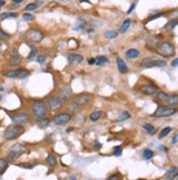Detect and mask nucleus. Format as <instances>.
<instances>
[{
  "label": "nucleus",
  "instance_id": "obj_14",
  "mask_svg": "<svg viewBox=\"0 0 178 180\" xmlns=\"http://www.w3.org/2000/svg\"><path fill=\"white\" fill-rule=\"evenodd\" d=\"M91 95L88 94V93H82V94H79L74 97V102L79 105L83 106V105H86L91 102Z\"/></svg>",
  "mask_w": 178,
  "mask_h": 180
},
{
  "label": "nucleus",
  "instance_id": "obj_32",
  "mask_svg": "<svg viewBox=\"0 0 178 180\" xmlns=\"http://www.w3.org/2000/svg\"><path fill=\"white\" fill-rule=\"evenodd\" d=\"M130 118V114H129L128 112H122L121 114L119 115L118 119H117V121H124V120H127Z\"/></svg>",
  "mask_w": 178,
  "mask_h": 180
},
{
  "label": "nucleus",
  "instance_id": "obj_10",
  "mask_svg": "<svg viewBox=\"0 0 178 180\" xmlns=\"http://www.w3.org/2000/svg\"><path fill=\"white\" fill-rule=\"evenodd\" d=\"M26 38L31 42H34V43H39V42L43 41L44 38V33L42 31L37 30V28H31L26 32L25 34Z\"/></svg>",
  "mask_w": 178,
  "mask_h": 180
},
{
  "label": "nucleus",
  "instance_id": "obj_46",
  "mask_svg": "<svg viewBox=\"0 0 178 180\" xmlns=\"http://www.w3.org/2000/svg\"><path fill=\"white\" fill-rule=\"evenodd\" d=\"M12 2L14 4H19V3H21V2H23V0H12Z\"/></svg>",
  "mask_w": 178,
  "mask_h": 180
},
{
  "label": "nucleus",
  "instance_id": "obj_1",
  "mask_svg": "<svg viewBox=\"0 0 178 180\" xmlns=\"http://www.w3.org/2000/svg\"><path fill=\"white\" fill-rule=\"evenodd\" d=\"M155 52L157 55L164 57V58H170V57L175 56L176 54L175 46L170 42H162V43L157 44L155 47Z\"/></svg>",
  "mask_w": 178,
  "mask_h": 180
},
{
  "label": "nucleus",
  "instance_id": "obj_31",
  "mask_svg": "<svg viewBox=\"0 0 178 180\" xmlns=\"http://www.w3.org/2000/svg\"><path fill=\"white\" fill-rule=\"evenodd\" d=\"M117 36H118V33L115 32V31H107V32H105V37L108 39L116 38Z\"/></svg>",
  "mask_w": 178,
  "mask_h": 180
},
{
  "label": "nucleus",
  "instance_id": "obj_3",
  "mask_svg": "<svg viewBox=\"0 0 178 180\" xmlns=\"http://www.w3.org/2000/svg\"><path fill=\"white\" fill-rule=\"evenodd\" d=\"M156 99L161 103L165 104L167 106H170V107H176L178 106V95L177 94H173L170 95L165 92H159L156 94Z\"/></svg>",
  "mask_w": 178,
  "mask_h": 180
},
{
  "label": "nucleus",
  "instance_id": "obj_49",
  "mask_svg": "<svg viewBox=\"0 0 178 180\" xmlns=\"http://www.w3.org/2000/svg\"><path fill=\"white\" fill-rule=\"evenodd\" d=\"M81 1H88V0H81Z\"/></svg>",
  "mask_w": 178,
  "mask_h": 180
},
{
  "label": "nucleus",
  "instance_id": "obj_37",
  "mask_svg": "<svg viewBox=\"0 0 178 180\" xmlns=\"http://www.w3.org/2000/svg\"><path fill=\"white\" fill-rule=\"evenodd\" d=\"M46 59H47V55L42 54V55H39V56L37 57L36 61L38 62V63H43V62H45V61H46Z\"/></svg>",
  "mask_w": 178,
  "mask_h": 180
},
{
  "label": "nucleus",
  "instance_id": "obj_4",
  "mask_svg": "<svg viewBox=\"0 0 178 180\" xmlns=\"http://www.w3.org/2000/svg\"><path fill=\"white\" fill-rule=\"evenodd\" d=\"M177 112V109L175 107H170V106H159L154 112L152 114V117L155 118H165V117H170Z\"/></svg>",
  "mask_w": 178,
  "mask_h": 180
},
{
  "label": "nucleus",
  "instance_id": "obj_16",
  "mask_svg": "<svg viewBox=\"0 0 178 180\" xmlns=\"http://www.w3.org/2000/svg\"><path fill=\"white\" fill-rule=\"evenodd\" d=\"M83 57L79 54H70L68 56V60L71 64H79L83 61Z\"/></svg>",
  "mask_w": 178,
  "mask_h": 180
},
{
  "label": "nucleus",
  "instance_id": "obj_45",
  "mask_svg": "<svg viewBox=\"0 0 178 180\" xmlns=\"http://www.w3.org/2000/svg\"><path fill=\"white\" fill-rule=\"evenodd\" d=\"M95 62H96V59H95V58H91V59H89V63H90V64H94Z\"/></svg>",
  "mask_w": 178,
  "mask_h": 180
},
{
  "label": "nucleus",
  "instance_id": "obj_5",
  "mask_svg": "<svg viewBox=\"0 0 178 180\" xmlns=\"http://www.w3.org/2000/svg\"><path fill=\"white\" fill-rule=\"evenodd\" d=\"M166 66V61L163 59H155V58H145L142 60L141 67L144 69H150V68H163Z\"/></svg>",
  "mask_w": 178,
  "mask_h": 180
},
{
  "label": "nucleus",
  "instance_id": "obj_9",
  "mask_svg": "<svg viewBox=\"0 0 178 180\" xmlns=\"http://www.w3.org/2000/svg\"><path fill=\"white\" fill-rule=\"evenodd\" d=\"M10 118L12 120L13 123L17 124H21V126H24V124L28 123L30 122V116L25 112H15V114H11Z\"/></svg>",
  "mask_w": 178,
  "mask_h": 180
},
{
  "label": "nucleus",
  "instance_id": "obj_22",
  "mask_svg": "<svg viewBox=\"0 0 178 180\" xmlns=\"http://www.w3.org/2000/svg\"><path fill=\"white\" fill-rule=\"evenodd\" d=\"M142 156H143V158L145 159V161H148V159H151L154 156V152H153L152 150H150V148H145V150L143 151V153H142Z\"/></svg>",
  "mask_w": 178,
  "mask_h": 180
},
{
  "label": "nucleus",
  "instance_id": "obj_43",
  "mask_svg": "<svg viewBox=\"0 0 178 180\" xmlns=\"http://www.w3.org/2000/svg\"><path fill=\"white\" fill-rule=\"evenodd\" d=\"M119 178H120V175H119V174H117V175H113V176L108 177V179H109V180H113V179H119Z\"/></svg>",
  "mask_w": 178,
  "mask_h": 180
},
{
  "label": "nucleus",
  "instance_id": "obj_8",
  "mask_svg": "<svg viewBox=\"0 0 178 180\" xmlns=\"http://www.w3.org/2000/svg\"><path fill=\"white\" fill-rule=\"evenodd\" d=\"M24 152H25L24 146L20 145V144H15V145H13L12 148H11V150L8 152L7 157H8L9 161L13 162V161H15L17 158H19V157L21 156Z\"/></svg>",
  "mask_w": 178,
  "mask_h": 180
},
{
  "label": "nucleus",
  "instance_id": "obj_42",
  "mask_svg": "<svg viewBox=\"0 0 178 180\" xmlns=\"http://www.w3.org/2000/svg\"><path fill=\"white\" fill-rule=\"evenodd\" d=\"M177 142H178V133L174 135V138H173V140H172V144H176Z\"/></svg>",
  "mask_w": 178,
  "mask_h": 180
},
{
  "label": "nucleus",
  "instance_id": "obj_26",
  "mask_svg": "<svg viewBox=\"0 0 178 180\" xmlns=\"http://www.w3.org/2000/svg\"><path fill=\"white\" fill-rule=\"evenodd\" d=\"M8 166H9V164L6 159L0 158V175H2L7 169H8Z\"/></svg>",
  "mask_w": 178,
  "mask_h": 180
},
{
  "label": "nucleus",
  "instance_id": "obj_27",
  "mask_svg": "<svg viewBox=\"0 0 178 180\" xmlns=\"http://www.w3.org/2000/svg\"><path fill=\"white\" fill-rule=\"evenodd\" d=\"M130 24H131V20L130 19H127L126 21H124V23L121 24V26H120V28H119V32L120 33H125L129 28Z\"/></svg>",
  "mask_w": 178,
  "mask_h": 180
},
{
  "label": "nucleus",
  "instance_id": "obj_44",
  "mask_svg": "<svg viewBox=\"0 0 178 180\" xmlns=\"http://www.w3.org/2000/svg\"><path fill=\"white\" fill-rule=\"evenodd\" d=\"M172 67H178V58L174 59L172 61Z\"/></svg>",
  "mask_w": 178,
  "mask_h": 180
},
{
  "label": "nucleus",
  "instance_id": "obj_23",
  "mask_svg": "<svg viewBox=\"0 0 178 180\" xmlns=\"http://www.w3.org/2000/svg\"><path fill=\"white\" fill-rule=\"evenodd\" d=\"M101 116H102V112H101V110H95V112H91L90 120H91V121H93V122H95V121H97V120L101 118Z\"/></svg>",
  "mask_w": 178,
  "mask_h": 180
},
{
  "label": "nucleus",
  "instance_id": "obj_38",
  "mask_svg": "<svg viewBox=\"0 0 178 180\" xmlns=\"http://www.w3.org/2000/svg\"><path fill=\"white\" fill-rule=\"evenodd\" d=\"M80 108H81V105L77 104L75 102H74V103H71V104H70V109L73 110V112H75V110L80 109Z\"/></svg>",
  "mask_w": 178,
  "mask_h": 180
},
{
  "label": "nucleus",
  "instance_id": "obj_2",
  "mask_svg": "<svg viewBox=\"0 0 178 180\" xmlns=\"http://www.w3.org/2000/svg\"><path fill=\"white\" fill-rule=\"evenodd\" d=\"M23 132H24L23 126L13 123V124H11V126H9L8 128L4 130L3 138L7 140V141H11V140L18 139V138H19Z\"/></svg>",
  "mask_w": 178,
  "mask_h": 180
},
{
  "label": "nucleus",
  "instance_id": "obj_28",
  "mask_svg": "<svg viewBox=\"0 0 178 180\" xmlns=\"http://www.w3.org/2000/svg\"><path fill=\"white\" fill-rule=\"evenodd\" d=\"M143 129H144V131H145V132L149 133V134H153V133L156 132V129H155V127L152 126V124H150V123H145V124H144Z\"/></svg>",
  "mask_w": 178,
  "mask_h": 180
},
{
  "label": "nucleus",
  "instance_id": "obj_13",
  "mask_svg": "<svg viewBox=\"0 0 178 180\" xmlns=\"http://www.w3.org/2000/svg\"><path fill=\"white\" fill-rule=\"evenodd\" d=\"M140 92L144 95L151 96V95H154L157 93V86L154 84H144V85L140 86Z\"/></svg>",
  "mask_w": 178,
  "mask_h": 180
},
{
  "label": "nucleus",
  "instance_id": "obj_21",
  "mask_svg": "<svg viewBox=\"0 0 178 180\" xmlns=\"http://www.w3.org/2000/svg\"><path fill=\"white\" fill-rule=\"evenodd\" d=\"M36 123L39 128H46V127L49 124V119L45 118V117H43V118H37Z\"/></svg>",
  "mask_w": 178,
  "mask_h": 180
},
{
  "label": "nucleus",
  "instance_id": "obj_12",
  "mask_svg": "<svg viewBox=\"0 0 178 180\" xmlns=\"http://www.w3.org/2000/svg\"><path fill=\"white\" fill-rule=\"evenodd\" d=\"M71 115L68 114V112H61V114H58L54 117V122L57 124V126H64L67 124L69 121L71 120Z\"/></svg>",
  "mask_w": 178,
  "mask_h": 180
},
{
  "label": "nucleus",
  "instance_id": "obj_39",
  "mask_svg": "<svg viewBox=\"0 0 178 180\" xmlns=\"http://www.w3.org/2000/svg\"><path fill=\"white\" fill-rule=\"evenodd\" d=\"M121 154H122V148L120 146H116L114 148V155L115 156H120Z\"/></svg>",
  "mask_w": 178,
  "mask_h": 180
},
{
  "label": "nucleus",
  "instance_id": "obj_6",
  "mask_svg": "<svg viewBox=\"0 0 178 180\" xmlns=\"http://www.w3.org/2000/svg\"><path fill=\"white\" fill-rule=\"evenodd\" d=\"M32 112L36 118H43L48 112V107L44 102H34L32 105Z\"/></svg>",
  "mask_w": 178,
  "mask_h": 180
},
{
  "label": "nucleus",
  "instance_id": "obj_19",
  "mask_svg": "<svg viewBox=\"0 0 178 180\" xmlns=\"http://www.w3.org/2000/svg\"><path fill=\"white\" fill-rule=\"evenodd\" d=\"M140 55V52L135 48H131V49L127 50L126 52V57L129 59H133V58H137L138 56Z\"/></svg>",
  "mask_w": 178,
  "mask_h": 180
},
{
  "label": "nucleus",
  "instance_id": "obj_11",
  "mask_svg": "<svg viewBox=\"0 0 178 180\" xmlns=\"http://www.w3.org/2000/svg\"><path fill=\"white\" fill-rule=\"evenodd\" d=\"M47 107L53 112L59 110L62 107V99L58 96H50L47 99Z\"/></svg>",
  "mask_w": 178,
  "mask_h": 180
},
{
  "label": "nucleus",
  "instance_id": "obj_24",
  "mask_svg": "<svg viewBox=\"0 0 178 180\" xmlns=\"http://www.w3.org/2000/svg\"><path fill=\"white\" fill-rule=\"evenodd\" d=\"M18 13L15 12H4L0 14V21H3L6 19H9V18H17Z\"/></svg>",
  "mask_w": 178,
  "mask_h": 180
},
{
  "label": "nucleus",
  "instance_id": "obj_48",
  "mask_svg": "<svg viewBox=\"0 0 178 180\" xmlns=\"http://www.w3.org/2000/svg\"><path fill=\"white\" fill-rule=\"evenodd\" d=\"M1 91H3V88H2V86H0V92H1Z\"/></svg>",
  "mask_w": 178,
  "mask_h": 180
},
{
  "label": "nucleus",
  "instance_id": "obj_25",
  "mask_svg": "<svg viewBox=\"0 0 178 180\" xmlns=\"http://www.w3.org/2000/svg\"><path fill=\"white\" fill-rule=\"evenodd\" d=\"M172 130H173L172 127H165L164 129H162V131L160 132V134H159V139H163V138H165L166 135L170 134Z\"/></svg>",
  "mask_w": 178,
  "mask_h": 180
},
{
  "label": "nucleus",
  "instance_id": "obj_34",
  "mask_svg": "<svg viewBox=\"0 0 178 180\" xmlns=\"http://www.w3.org/2000/svg\"><path fill=\"white\" fill-rule=\"evenodd\" d=\"M36 52H37V48L34 47V46H31V52H30V54H28V60H32L35 57Z\"/></svg>",
  "mask_w": 178,
  "mask_h": 180
},
{
  "label": "nucleus",
  "instance_id": "obj_35",
  "mask_svg": "<svg viewBox=\"0 0 178 180\" xmlns=\"http://www.w3.org/2000/svg\"><path fill=\"white\" fill-rule=\"evenodd\" d=\"M9 38H10V35L4 32L2 28H0V39H2V41H8Z\"/></svg>",
  "mask_w": 178,
  "mask_h": 180
},
{
  "label": "nucleus",
  "instance_id": "obj_36",
  "mask_svg": "<svg viewBox=\"0 0 178 180\" xmlns=\"http://www.w3.org/2000/svg\"><path fill=\"white\" fill-rule=\"evenodd\" d=\"M22 18H23L24 21H33L34 20V15L31 14V13H23Z\"/></svg>",
  "mask_w": 178,
  "mask_h": 180
},
{
  "label": "nucleus",
  "instance_id": "obj_30",
  "mask_svg": "<svg viewBox=\"0 0 178 180\" xmlns=\"http://www.w3.org/2000/svg\"><path fill=\"white\" fill-rule=\"evenodd\" d=\"M95 59H96V62H95V63H96L97 66H101V64L107 63L108 62L107 57H105V56H97Z\"/></svg>",
  "mask_w": 178,
  "mask_h": 180
},
{
  "label": "nucleus",
  "instance_id": "obj_7",
  "mask_svg": "<svg viewBox=\"0 0 178 180\" xmlns=\"http://www.w3.org/2000/svg\"><path fill=\"white\" fill-rule=\"evenodd\" d=\"M30 74L31 72L26 69H14V70H9L4 73V75L10 79H24Z\"/></svg>",
  "mask_w": 178,
  "mask_h": 180
},
{
  "label": "nucleus",
  "instance_id": "obj_15",
  "mask_svg": "<svg viewBox=\"0 0 178 180\" xmlns=\"http://www.w3.org/2000/svg\"><path fill=\"white\" fill-rule=\"evenodd\" d=\"M178 175V167L177 166H172L170 168H168L166 172L164 178L165 179H175Z\"/></svg>",
  "mask_w": 178,
  "mask_h": 180
},
{
  "label": "nucleus",
  "instance_id": "obj_40",
  "mask_svg": "<svg viewBox=\"0 0 178 180\" xmlns=\"http://www.w3.org/2000/svg\"><path fill=\"white\" fill-rule=\"evenodd\" d=\"M162 15H164V13H159V14H155V15H153V17H150V18H149L148 21H152V20L157 19V18L162 17Z\"/></svg>",
  "mask_w": 178,
  "mask_h": 180
},
{
  "label": "nucleus",
  "instance_id": "obj_17",
  "mask_svg": "<svg viewBox=\"0 0 178 180\" xmlns=\"http://www.w3.org/2000/svg\"><path fill=\"white\" fill-rule=\"evenodd\" d=\"M21 61H22L21 56H20L19 52H18L17 50H14V52H13V54H12V56H11L9 63H10L11 66H18V64L21 63Z\"/></svg>",
  "mask_w": 178,
  "mask_h": 180
},
{
  "label": "nucleus",
  "instance_id": "obj_41",
  "mask_svg": "<svg viewBox=\"0 0 178 180\" xmlns=\"http://www.w3.org/2000/svg\"><path fill=\"white\" fill-rule=\"evenodd\" d=\"M135 2H133V3L130 6V8H129V10L127 11V14H130V13L133 11V9H135Z\"/></svg>",
  "mask_w": 178,
  "mask_h": 180
},
{
  "label": "nucleus",
  "instance_id": "obj_47",
  "mask_svg": "<svg viewBox=\"0 0 178 180\" xmlns=\"http://www.w3.org/2000/svg\"><path fill=\"white\" fill-rule=\"evenodd\" d=\"M4 4H6V1H4V0H0V9H1Z\"/></svg>",
  "mask_w": 178,
  "mask_h": 180
},
{
  "label": "nucleus",
  "instance_id": "obj_18",
  "mask_svg": "<svg viewBox=\"0 0 178 180\" xmlns=\"http://www.w3.org/2000/svg\"><path fill=\"white\" fill-rule=\"evenodd\" d=\"M116 63H117V67H118V70H119L120 73H127V72H128V67H127L126 62H125L121 58H117L116 59Z\"/></svg>",
  "mask_w": 178,
  "mask_h": 180
},
{
  "label": "nucleus",
  "instance_id": "obj_33",
  "mask_svg": "<svg viewBox=\"0 0 178 180\" xmlns=\"http://www.w3.org/2000/svg\"><path fill=\"white\" fill-rule=\"evenodd\" d=\"M37 7H38V3H37V2H32V3H28V6L25 7V11H33V10H36Z\"/></svg>",
  "mask_w": 178,
  "mask_h": 180
},
{
  "label": "nucleus",
  "instance_id": "obj_29",
  "mask_svg": "<svg viewBox=\"0 0 178 180\" xmlns=\"http://www.w3.org/2000/svg\"><path fill=\"white\" fill-rule=\"evenodd\" d=\"M177 25H178V20H172V21H170L165 26H164V30H166V31L173 30V28Z\"/></svg>",
  "mask_w": 178,
  "mask_h": 180
},
{
  "label": "nucleus",
  "instance_id": "obj_20",
  "mask_svg": "<svg viewBox=\"0 0 178 180\" xmlns=\"http://www.w3.org/2000/svg\"><path fill=\"white\" fill-rule=\"evenodd\" d=\"M46 162H47V164H48V166L49 167H56L57 166V159H56V157H55V155L54 154H49L47 156V158H46Z\"/></svg>",
  "mask_w": 178,
  "mask_h": 180
}]
</instances>
